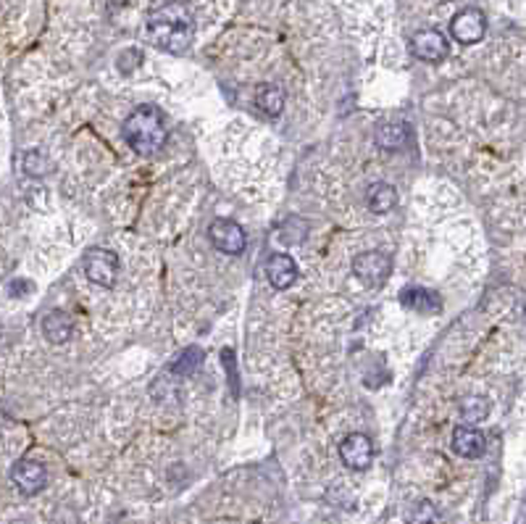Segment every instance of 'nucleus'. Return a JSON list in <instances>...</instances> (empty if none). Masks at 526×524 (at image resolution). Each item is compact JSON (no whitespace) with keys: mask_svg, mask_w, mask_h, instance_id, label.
I'll list each match as a JSON object with an SVG mask.
<instances>
[{"mask_svg":"<svg viewBox=\"0 0 526 524\" xmlns=\"http://www.w3.org/2000/svg\"><path fill=\"white\" fill-rule=\"evenodd\" d=\"M145 32H148V40L156 48H161L166 53H182L193 42L195 21H193V13H190L187 5H182V3H166V5L156 8L148 16Z\"/></svg>","mask_w":526,"mask_h":524,"instance_id":"f257e3e1","label":"nucleus"},{"mask_svg":"<svg viewBox=\"0 0 526 524\" xmlns=\"http://www.w3.org/2000/svg\"><path fill=\"white\" fill-rule=\"evenodd\" d=\"M124 140L140 156H156L166 145V124L153 105H137L124 121Z\"/></svg>","mask_w":526,"mask_h":524,"instance_id":"f03ea898","label":"nucleus"},{"mask_svg":"<svg viewBox=\"0 0 526 524\" xmlns=\"http://www.w3.org/2000/svg\"><path fill=\"white\" fill-rule=\"evenodd\" d=\"M82 266L88 280L101 288H111L118 277V256L108 248H90L82 258Z\"/></svg>","mask_w":526,"mask_h":524,"instance_id":"7ed1b4c3","label":"nucleus"},{"mask_svg":"<svg viewBox=\"0 0 526 524\" xmlns=\"http://www.w3.org/2000/svg\"><path fill=\"white\" fill-rule=\"evenodd\" d=\"M353 269L363 285L379 288L382 282H387V277L393 272V261H390V256H385L379 250H366L353 261Z\"/></svg>","mask_w":526,"mask_h":524,"instance_id":"20e7f679","label":"nucleus"},{"mask_svg":"<svg viewBox=\"0 0 526 524\" xmlns=\"http://www.w3.org/2000/svg\"><path fill=\"white\" fill-rule=\"evenodd\" d=\"M484 29H487V19L479 8H466V11L455 13L450 21V35L463 45L479 42L484 37Z\"/></svg>","mask_w":526,"mask_h":524,"instance_id":"39448f33","label":"nucleus"},{"mask_svg":"<svg viewBox=\"0 0 526 524\" xmlns=\"http://www.w3.org/2000/svg\"><path fill=\"white\" fill-rule=\"evenodd\" d=\"M11 480L13 485L24 493V496H37L45 482H48V472L40 461H32V458H21L13 464L11 469Z\"/></svg>","mask_w":526,"mask_h":524,"instance_id":"423d86ee","label":"nucleus"},{"mask_svg":"<svg viewBox=\"0 0 526 524\" xmlns=\"http://www.w3.org/2000/svg\"><path fill=\"white\" fill-rule=\"evenodd\" d=\"M209 235L210 243H213L221 253H229V256L242 253V250H245V243H248L245 229H242L240 224L229 221V219H216V221L210 224Z\"/></svg>","mask_w":526,"mask_h":524,"instance_id":"0eeeda50","label":"nucleus"},{"mask_svg":"<svg viewBox=\"0 0 526 524\" xmlns=\"http://www.w3.org/2000/svg\"><path fill=\"white\" fill-rule=\"evenodd\" d=\"M339 458L345 466L350 469H366L374 458V445L366 435L355 432V435H347L342 443H339Z\"/></svg>","mask_w":526,"mask_h":524,"instance_id":"6e6552de","label":"nucleus"},{"mask_svg":"<svg viewBox=\"0 0 526 524\" xmlns=\"http://www.w3.org/2000/svg\"><path fill=\"white\" fill-rule=\"evenodd\" d=\"M411 50L414 56L421 61H429V64H437L447 56V40L445 35H439L437 29H423L416 32L414 40H411Z\"/></svg>","mask_w":526,"mask_h":524,"instance_id":"1a4fd4ad","label":"nucleus"},{"mask_svg":"<svg viewBox=\"0 0 526 524\" xmlns=\"http://www.w3.org/2000/svg\"><path fill=\"white\" fill-rule=\"evenodd\" d=\"M484 448H487V440H484V435L476 427H471V424L455 427V432H453V451L458 456H463V458H479L484 453Z\"/></svg>","mask_w":526,"mask_h":524,"instance_id":"9d476101","label":"nucleus"},{"mask_svg":"<svg viewBox=\"0 0 526 524\" xmlns=\"http://www.w3.org/2000/svg\"><path fill=\"white\" fill-rule=\"evenodd\" d=\"M266 277H269V282H271L277 290L293 288V282L298 280V264H295V258L287 256V253L271 256L269 264H266Z\"/></svg>","mask_w":526,"mask_h":524,"instance_id":"9b49d317","label":"nucleus"},{"mask_svg":"<svg viewBox=\"0 0 526 524\" xmlns=\"http://www.w3.org/2000/svg\"><path fill=\"white\" fill-rule=\"evenodd\" d=\"M374 137H377V145L379 148H385V150H400L408 143L411 132H408V127L403 121H385V124L377 127Z\"/></svg>","mask_w":526,"mask_h":524,"instance_id":"f8f14e48","label":"nucleus"},{"mask_svg":"<svg viewBox=\"0 0 526 524\" xmlns=\"http://www.w3.org/2000/svg\"><path fill=\"white\" fill-rule=\"evenodd\" d=\"M72 329H74V321L66 312H50L42 319V332L50 343H66L72 337Z\"/></svg>","mask_w":526,"mask_h":524,"instance_id":"ddd939ff","label":"nucleus"},{"mask_svg":"<svg viewBox=\"0 0 526 524\" xmlns=\"http://www.w3.org/2000/svg\"><path fill=\"white\" fill-rule=\"evenodd\" d=\"M395 204H398V193L387 182H377L366 193V206H369V211H374V213H387V211L395 209Z\"/></svg>","mask_w":526,"mask_h":524,"instance_id":"4468645a","label":"nucleus"},{"mask_svg":"<svg viewBox=\"0 0 526 524\" xmlns=\"http://www.w3.org/2000/svg\"><path fill=\"white\" fill-rule=\"evenodd\" d=\"M400 304L406 309H414V312H437L439 309V296L426 290V288H406L400 293Z\"/></svg>","mask_w":526,"mask_h":524,"instance_id":"2eb2a0df","label":"nucleus"},{"mask_svg":"<svg viewBox=\"0 0 526 524\" xmlns=\"http://www.w3.org/2000/svg\"><path fill=\"white\" fill-rule=\"evenodd\" d=\"M255 105L266 113V116H279L285 108V93L277 85H261L255 88Z\"/></svg>","mask_w":526,"mask_h":524,"instance_id":"dca6fc26","label":"nucleus"},{"mask_svg":"<svg viewBox=\"0 0 526 524\" xmlns=\"http://www.w3.org/2000/svg\"><path fill=\"white\" fill-rule=\"evenodd\" d=\"M490 414V401L484 396H466L461 401V417L466 421H482Z\"/></svg>","mask_w":526,"mask_h":524,"instance_id":"f3484780","label":"nucleus"},{"mask_svg":"<svg viewBox=\"0 0 526 524\" xmlns=\"http://www.w3.org/2000/svg\"><path fill=\"white\" fill-rule=\"evenodd\" d=\"M24 172H27L29 177H45V174H50V172H53V164L48 161V156H45V153H40V150H29V153L24 156Z\"/></svg>","mask_w":526,"mask_h":524,"instance_id":"a211bd4d","label":"nucleus"},{"mask_svg":"<svg viewBox=\"0 0 526 524\" xmlns=\"http://www.w3.org/2000/svg\"><path fill=\"white\" fill-rule=\"evenodd\" d=\"M201 364H203V351H198V348H190V351H185V353L177 358V364H174V372H177V374H190V372H195Z\"/></svg>","mask_w":526,"mask_h":524,"instance_id":"6ab92c4d","label":"nucleus"},{"mask_svg":"<svg viewBox=\"0 0 526 524\" xmlns=\"http://www.w3.org/2000/svg\"><path fill=\"white\" fill-rule=\"evenodd\" d=\"M411 524H439V517H437L434 506L423 501V504H416V506H414V512H411Z\"/></svg>","mask_w":526,"mask_h":524,"instance_id":"aec40b11","label":"nucleus"},{"mask_svg":"<svg viewBox=\"0 0 526 524\" xmlns=\"http://www.w3.org/2000/svg\"><path fill=\"white\" fill-rule=\"evenodd\" d=\"M13 524H21V522H13Z\"/></svg>","mask_w":526,"mask_h":524,"instance_id":"412c9836","label":"nucleus"}]
</instances>
